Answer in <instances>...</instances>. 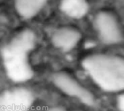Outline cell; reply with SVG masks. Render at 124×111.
Instances as JSON below:
<instances>
[{
	"label": "cell",
	"instance_id": "obj_6",
	"mask_svg": "<svg viewBox=\"0 0 124 111\" xmlns=\"http://www.w3.org/2000/svg\"><path fill=\"white\" fill-rule=\"evenodd\" d=\"M44 111H68L66 110L65 108H64L63 107H60V106H54V107H51L47 109H46Z\"/></svg>",
	"mask_w": 124,
	"mask_h": 111
},
{
	"label": "cell",
	"instance_id": "obj_5",
	"mask_svg": "<svg viewBox=\"0 0 124 111\" xmlns=\"http://www.w3.org/2000/svg\"><path fill=\"white\" fill-rule=\"evenodd\" d=\"M49 0H15L17 15L25 20L36 17L45 7Z\"/></svg>",
	"mask_w": 124,
	"mask_h": 111
},
{
	"label": "cell",
	"instance_id": "obj_3",
	"mask_svg": "<svg viewBox=\"0 0 124 111\" xmlns=\"http://www.w3.org/2000/svg\"><path fill=\"white\" fill-rule=\"evenodd\" d=\"M94 25L100 40L106 45H118L124 41L121 25L111 12L102 10L97 13Z\"/></svg>",
	"mask_w": 124,
	"mask_h": 111
},
{
	"label": "cell",
	"instance_id": "obj_4",
	"mask_svg": "<svg viewBox=\"0 0 124 111\" xmlns=\"http://www.w3.org/2000/svg\"><path fill=\"white\" fill-rule=\"evenodd\" d=\"M82 34L77 28L63 26L57 28L52 34L51 41L53 46L62 52L73 50L81 42Z\"/></svg>",
	"mask_w": 124,
	"mask_h": 111
},
{
	"label": "cell",
	"instance_id": "obj_2",
	"mask_svg": "<svg viewBox=\"0 0 124 111\" xmlns=\"http://www.w3.org/2000/svg\"><path fill=\"white\" fill-rule=\"evenodd\" d=\"M51 81L56 89L65 95L89 107L97 105L94 94L69 73L62 71L55 72L51 76Z\"/></svg>",
	"mask_w": 124,
	"mask_h": 111
},
{
	"label": "cell",
	"instance_id": "obj_1",
	"mask_svg": "<svg viewBox=\"0 0 124 111\" xmlns=\"http://www.w3.org/2000/svg\"><path fill=\"white\" fill-rule=\"evenodd\" d=\"M82 67L92 81L108 92H121L124 88V60L118 55L95 53L86 57Z\"/></svg>",
	"mask_w": 124,
	"mask_h": 111
}]
</instances>
